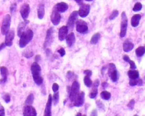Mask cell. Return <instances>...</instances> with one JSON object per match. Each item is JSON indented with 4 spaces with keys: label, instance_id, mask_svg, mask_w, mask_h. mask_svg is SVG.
Masks as SVG:
<instances>
[{
    "label": "cell",
    "instance_id": "obj_1",
    "mask_svg": "<svg viewBox=\"0 0 145 116\" xmlns=\"http://www.w3.org/2000/svg\"><path fill=\"white\" fill-rule=\"evenodd\" d=\"M41 67L38 62H35L31 65V71L34 82L38 86H40L43 83V78L41 75Z\"/></svg>",
    "mask_w": 145,
    "mask_h": 116
},
{
    "label": "cell",
    "instance_id": "obj_2",
    "mask_svg": "<svg viewBox=\"0 0 145 116\" xmlns=\"http://www.w3.org/2000/svg\"><path fill=\"white\" fill-rule=\"evenodd\" d=\"M34 37V32L30 29L24 31L20 36L19 45L20 48H24L30 43Z\"/></svg>",
    "mask_w": 145,
    "mask_h": 116
},
{
    "label": "cell",
    "instance_id": "obj_3",
    "mask_svg": "<svg viewBox=\"0 0 145 116\" xmlns=\"http://www.w3.org/2000/svg\"><path fill=\"white\" fill-rule=\"evenodd\" d=\"M11 20H11V16L10 14H6L3 17L1 28L2 35H5L10 30Z\"/></svg>",
    "mask_w": 145,
    "mask_h": 116
},
{
    "label": "cell",
    "instance_id": "obj_4",
    "mask_svg": "<svg viewBox=\"0 0 145 116\" xmlns=\"http://www.w3.org/2000/svg\"><path fill=\"white\" fill-rule=\"evenodd\" d=\"M79 89H80V85L77 81H74L72 83L70 91L69 98L71 102H74L76 97L78 95Z\"/></svg>",
    "mask_w": 145,
    "mask_h": 116
},
{
    "label": "cell",
    "instance_id": "obj_5",
    "mask_svg": "<svg viewBox=\"0 0 145 116\" xmlns=\"http://www.w3.org/2000/svg\"><path fill=\"white\" fill-rule=\"evenodd\" d=\"M108 74L112 82H116L117 81L118 79V72L116 65L113 63H110L109 64Z\"/></svg>",
    "mask_w": 145,
    "mask_h": 116
},
{
    "label": "cell",
    "instance_id": "obj_6",
    "mask_svg": "<svg viewBox=\"0 0 145 116\" xmlns=\"http://www.w3.org/2000/svg\"><path fill=\"white\" fill-rule=\"evenodd\" d=\"M128 18L126 17L125 12H123L121 14V31L120 33V36L121 38H124L126 34L127 27H128Z\"/></svg>",
    "mask_w": 145,
    "mask_h": 116
},
{
    "label": "cell",
    "instance_id": "obj_7",
    "mask_svg": "<svg viewBox=\"0 0 145 116\" xmlns=\"http://www.w3.org/2000/svg\"><path fill=\"white\" fill-rule=\"evenodd\" d=\"M76 30L79 33L85 34L88 31L87 24L82 19L78 20L76 22Z\"/></svg>",
    "mask_w": 145,
    "mask_h": 116
},
{
    "label": "cell",
    "instance_id": "obj_8",
    "mask_svg": "<svg viewBox=\"0 0 145 116\" xmlns=\"http://www.w3.org/2000/svg\"><path fill=\"white\" fill-rule=\"evenodd\" d=\"M53 28H49L46 31V37L45 39V41L44 43V47L47 48L53 42Z\"/></svg>",
    "mask_w": 145,
    "mask_h": 116
},
{
    "label": "cell",
    "instance_id": "obj_9",
    "mask_svg": "<svg viewBox=\"0 0 145 116\" xmlns=\"http://www.w3.org/2000/svg\"><path fill=\"white\" fill-rule=\"evenodd\" d=\"M78 12L77 11H74L73 12L70 14L69 17L67 26L68 27V29L70 28V30H72L74 26V24L77 21V19L78 17Z\"/></svg>",
    "mask_w": 145,
    "mask_h": 116
},
{
    "label": "cell",
    "instance_id": "obj_10",
    "mask_svg": "<svg viewBox=\"0 0 145 116\" xmlns=\"http://www.w3.org/2000/svg\"><path fill=\"white\" fill-rule=\"evenodd\" d=\"M30 13V6L28 3H24L20 9V15L24 20H27Z\"/></svg>",
    "mask_w": 145,
    "mask_h": 116
},
{
    "label": "cell",
    "instance_id": "obj_11",
    "mask_svg": "<svg viewBox=\"0 0 145 116\" xmlns=\"http://www.w3.org/2000/svg\"><path fill=\"white\" fill-rule=\"evenodd\" d=\"M90 11V6L89 4H82L78 11V15L82 18L87 16Z\"/></svg>",
    "mask_w": 145,
    "mask_h": 116
},
{
    "label": "cell",
    "instance_id": "obj_12",
    "mask_svg": "<svg viewBox=\"0 0 145 116\" xmlns=\"http://www.w3.org/2000/svg\"><path fill=\"white\" fill-rule=\"evenodd\" d=\"M23 115L24 116H36L37 112L31 105H26L23 109Z\"/></svg>",
    "mask_w": 145,
    "mask_h": 116
},
{
    "label": "cell",
    "instance_id": "obj_13",
    "mask_svg": "<svg viewBox=\"0 0 145 116\" xmlns=\"http://www.w3.org/2000/svg\"><path fill=\"white\" fill-rule=\"evenodd\" d=\"M5 43L6 46H11L13 45V41L15 36V32L13 30H9L8 33L5 35Z\"/></svg>",
    "mask_w": 145,
    "mask_h": 116
},
{
    "label": "cell",
    "instance_id": "obj_14",
    "mask_svg": "<svg viewBox=\"0 0 145 116\" xmlns=\"http://www.w3.org/2000/svg\"><path fill=\"white\" fill-rule=\"evenodd\" d=\"M50 20L54 26H57L58 24H59L61 20V15L60 13L53 9L51 15H50Z\"/></svg>",
    "mask_w": 145,
    "mask_h": 116
},
{
    "label": "cell",
    "instance_id": "obj_15",
    "mask_svg": "<svg viewBox=\"0 0 145 116\" xmlns=\"http://www.w3.org/2000/svg\"><path fill=\"white\" fill-rule=\"evenodd\" d=\"M52 95L49 94L48 96V99L47 101L46 107L44 111V115L45 116H51L52 115Z\"/></svg>",
    "mask_w": 145,
    "mask_h": 116
},
{
    "label": "cell",
    "instance_id": "obj_16",
    "mask_svg": "<svg viewBox=\"0 0 145 116\" xmlns=\"http://www.w3.org/2000/svg\"><path fill=\"white\" fill-rule=\"evenodd\" d=\"M85 95V92H81L80 93H79L74 101V106L77 107H81L84 103Z\"/></svg>",
    "mask_w": 145,
    "mask_h": 116
},
{
    "label": "cell",
    "instance_id": "obj_17",
    "mask_svg": "<svg viewBox=\"0 0 145 116\" xmlns=\"http://www.w3.org/2000/svg\"><path fill=\"white\" fill-rule=\"evenodd\" d=\"M0 72H1V75L2 76V78L0 79V84H3L7 81L9 75L8 68L5 66H1L0 67Z\"/></svg>",
    "mask_w": 145,
    "mask_h": 116
},
{
    "label": "cell",
    "instance_id": "obj_18",
    "mask_svg": "<svg viewBox=\"0 0 145 116\" xmlns=\"http://www.w3.org/2000/svg\"><path fill=\"white\" fill-rule=\"evenodd\" d=\"M68 8L69 6L66 3L62 2L57 3L54 7V10L59 13H64L68 9Z\"/></svg>",
    "mask_w": 145,
    "mask_h": 116
},
{
    "label": "cell",
    "instance_id": "obj_19",
    "mask_svg": "<svg viewBox=\"0 0 145 116\" xmlns=\"http://www.w3.org/2000/svg\"><path fill=\"white\" fill-rule=\"evenodd\" d=\"M68 33V27L67 26L61 27L59 31V39L60 41H63L66 39Z\"/></svg>",
    "mask_w": 145,
    "mask_h": 116
},
{
    "label": "cell",
    "instance_id": "obj_20",
    "mask_svg": "<svg viewBox=\"0 0 145 116\" xmlns=\"http://www.w3.org/2000/svg\"><path fill=\"white\" fill-rule=\"evenodd\" d=\"M29 23V21L27 20H24V22H22L19 24V26L18 27V31H17V34L18 36L20 38L21 35L22 34L23 32L25 30V28L26 27V25Z\"/></svg>",
    "mask_w": 145,
    "mask_h": 116
},
{
    "label": "cell",
    "instance_id": "obj_21",
    "mask_svg": "<svg viewBox=\"0 0 145 116\" xmlns=\"http://www.w3.org/2000/svg\"><path fill=\"white\" fill-rule=\"evenodd\" d=\"M66 44L69 47H71L74 44L75 42V36L73 32H71L70 34L67 35L66 38Z\"/></svg>",
    "mask_w": 145,
    "mask_h": 116
},
{
    "label": "cell",
    "instance_id": "obj_22",
    "mask_svg": "<svg viewBox=\"0 0 145 116\" xmlns=\"http://www.w3.org/2000/svg\"><path fill=\"white\" fill-rule=\"evenodd\" d=\"M134 44L130 41L129 40H126L123 44V50L125 52H129L134 48Z\"/></svg>",
    "mask_w": 145,
    "mask_h": 116
},
{
    "label": "cell",
    "instance_id": "obj_23",
    "mask_svg": "<svg viewBox=\"0 0 145 116\" xmlns=\"http://www.w3.org/2000/svg\"><path fill=\"white\" fill-rule=\"evenodd\" d=\"M141 19V15L140 14H135L134 15L131 19V24L133 27H136L139 24V21Z\"/></svg>",
    "mask_w": 145,
    "mask_h": 116
},
{
    "label": "cell",
    "instance_id": "obj_24",
    "mask_svg": "<svg viewBox=\"0 0 145 116\" xmlns=\"http://www.w3.org/2000/svg\"><path fill=\"white\" fill-rule=\"evenodd\" d=\"M45 15V7L44 4H40L38 8V17L39 19H42Z\"/></svg>",
    "mask_w": 145,
    "mask_h": 116
},
{
    "label": "cell",
    "instance_id": "obj_25",
    "mask_svg": "<svg viewBox=\"0 0 145 116\" xmlns=\"http://www.w3.org/2000/svg\"><path fill=\"white\" fill-rule=\"evenodd\" d=\"M128 75L130 79H135L138 78L139 72L136 70H130L128 72Z\"/></svg>",
    "mask_w": 145,
    "mask_h": 116
},
{
    "label": "cell",
    "instance_id": "obj_26",
    "mask_svg": "<svg viewBox=\"0 0 145 116\" xmlns=\"http://www.w3.org/2000/svg\"><path fill=\"white\" fill-rule=\"evenodd\" d=\"M129 85L131 86H141L143 85V82L142 79H141L137 78L135 79H130V81H129Z\"/></svg>",
    "mask_w": 145,
    "mask_h": 116
},
{
    "label": "cell",
    "instance_id": "obj_27",
    "mask_svg": "<svg viewBox=\"0 0 145 116\" xmlns=\"http://www.w3.org/2000/svg\"><path fill=\"white\" fill-rule=\"evenodd\" d=\"M123 60H124L125 62H128L130 65V68H132V69H136L137 68L135 62H134V61H132L131 60H130L129 57L127 55H124L123 56Z\"/></svg>",
    "mask_w": 145,
    "mask_h": 116
},
{
    "label": "cell",
    "instance_id": "obj_28",
    "mask_svg": "<svg viewBox=\"0 0 145 116\" xmlns=\"http://www.w3.org/2000/svg\"><path fill=\"white\" fill-rule=\"evenodd\" d=\"M100 38V35L99 33H96L94 34L92 36L91 39L90 43L92 45L96 44L97 43H98L99 39Z\"/></svg>",
    "mask_w": 145,
    "mask_h": 116
},
{
    "label": "cell",
    "instance_id": "obj_29",
    "mask_svg": "<svg viewBox=\"0 0 145 116\" xmlns=\"http://www.w3.org/2000/svg\"><path fill=\"white\" fill-rule=\"evenodd\" d=\"M144 53H145V48L144 46H139L138 48H137L136 50V55L139 57L143 56V55Z\"/></svg>",
    "mask_w": 145,
    "mask_h": 116
},
{
    "label": "cell",
    "instance_id": "obj_30",
    "mask_svg": "<svg viewBox=\"0 0 145 116\" xmlns=\"http://www.w3.org/2000/svg\"><path fill=\"white\" fill-rule=\"evenodd\" d=\"M100 97L101 99L105 100H108L110 99L111 97V94L110 92H109L107 91H102L100 93Z\"/></svg>",
    "mask_w": 145,
    "mask_h": 116
},
{
    "label": "cell",
    "instance_id": "obj_31",
    "mask_svg": "<svg viewBox=\"0 0 145 116\" xmlns=\"http://www.w3.org/2000/svg\"><path fill=\"white\" fill-rule=\"evenodd\" d=\"M34 95L33 93H30V95H29L27 99L26 100V101H25V104H26V105H32V104H33L34 103Z\"/></svg>",
    "mask_w": 145,
    "mask_h": 116
},
{
    "label": "cell",
    "instance_id": "obj_32",
    "mask_svg": "<svg viewBox=\"0 0 145 116\" xmlns=\"http://www.w3.org/2000/svg\"><path fill=\"white\" fill-rule=\"evenodd\" d=\"M83 81H84L85 85L87 87H91L92 85V81H91V79H90V77L87 75H86L84 79H83Z\"/></svg>",
    "mask_w": 145,
    "mask_h": 116
},
{
    "label": "cell",
    "instance_id": "obj_33",
    "mask_svg": "<svg viewBox=\"0 0 145 116\" xmlns=\"http://www.w3.org/2000/svg\"><path fill=\"white\" fill-rule=\"evenodd\" d=\"M59 92L57 91L54 93L53 96L52 97V102L54 106H57L59 102Z\"/></svg>",
    "mask_w": 145,
    "mask_h": 116
},
{
    "label": "cell",
    "instance_id": "obj_34",
    "mask_svg": "<svg viewBox=\"0 0 145 116\" xmlns=\"http://www.w3.org/2000/svg\"><path fill=\"white\" fill-rule=\"evenodd\" d=\"M97 95V87H93V88L91 91L89 96L91 99H94Z\"/></svg>",
    "mask_w": 145,
    "mask_h": 116
},
{
    "label": "cell",
    "instance_id": "obj_35",
    "mask_svg": "<svg viewBox=\"0 0 145 116\" xmlns=\"http://www.w3.org/2000/svg\"><path fill=\"white\" fill-rule=\"evenodd\" d=\"M142 8V5L140 2H137L135 3L134 8H133V12H139Z\"/></svg>",
    "mask_w": 145,
    "mask_h": 116
},
{
    "label": "cell",
    "instance_id": "obj_36",
    "mask_svg": "<svg viewBox=\"0 0 145 116\" xmlns=\"http://www.w3.org/2000/svg\"><path fill=\"white\" fill-rule=\"evenodd\" d=\"M118 11L117 10H114L112 13H111V15L110 16V20H113L116 18L118 15Z\"/></svg>",
    "mask_w": 145,
    "mask_h": 116
},
{
    "label": "cell",
    "instance_id": "obj_37",
    "mask_svg": "<svg viewBox=\"0 0 145 116\" xmlns=\"http://www.w3.org/2000/svg\"><path fill=\"white\" fill-rule=\"evenodd\" d=\"M2 99L5 101L6 103H9L10 102V95L8 93H5L4 95L2 96Z\"/></svg>",
    "mask_w": 145,
    "mask_h": 116
},
{
    "label": "cell",
    "instance_id": "obj_38",
    "mask_svg": "<svg viewBox=\"0 0 145 116\" xmlns=\"http://www.w3.org/2000/svg\"><path fill=\"white\" fill-rule=\"evenodd\" d=\"M134 104H135V101L134 100H130V101H129V103H128V107L131 110H133L134 109Z\"/></svg>",
    "mask_w": 145,
    "mask_h": 116
},
{
    "label": "cell",
    "instance_id": "obj_39",
    "mask_svg": "<svg viewBox=\"0 0 145 116\" xmlns=\"http://www.w3.org/2000/svg\"><path fill=\"white\" fill-rule=\"evenodd\" d=\"M23 55L25 57H26L27 58V59H30V58H31V57L33 56L34 55V53L33 52H32V51H30V52H26V51H24V53L23 54Z\"/></svg>",
    "mask_w": 145,
    "mask_h": 116
},
{
    "label": "cell",
    "instance_id": "obj_40",
    "mask_svg": "<svg viewBox=\"0 0 145 116\" xmlns=\"http://www.w3.org/2000/svg\"><path fill=\"white\" fill-rule=\"evenodd\" d=\"M96 103L97 107H98L99 109H104V106L101 101L97 100Z\"/></svg>",
    "mask_w": 145,
    "mask_h": 116
},
{
    "label": "cell",
    "instance_id": "obj_41",
    "mask_svg": "<svg viewBox=\"0 0 145 116\" xmlns=\"http://www.w3.org/2000/svg\"><path fill=\"white\" fill-rule=\"evenodd\" d=\"M17 5L16 3H13V4L11 5V6H10V12H11V13H13L15 12L16 9H17Z\"/></svg>",
    "mask_w": 145,
    "mask_h": 116
},
{
    "label": "cell",
    "instance_id": "obj_42",
    "mask_svg": "<svg viewBox=\"0 0 145 116\" xmlns=\"http://www.w3.org/2000/svg\"><path fill=\"white\" fill-rule=\"evenodd\" d=\"M59 89V86L56 83H53V85L52 86V90L54 92H56L58 91V90Z\"/></svg>",
    "mask_w": 145,
    "mask_h": 116
},
{
    "label": "cell",
    "instance_id": "obj_43",
    "mask_svg": "<svg viewBox=\"0 0 145 116\" xmlns=\"http://www.w3.org/2000/svg\"><path fill=\"white\" fill-rule=\"evenodd\" d=\"M5 115V109L2 106V105L0 103V116H4Z\"/></svg>",
    "mask_w": 145,
    "mask_h": 116
},
{
    "label": "cell",
    "instance_id": "obj_44",
    "mask_svg": "<svg viewBox=\"0 0 145 116\" xmlns=\"http://www.w3.org/2000/svg\"><path fill=\"white\" fill-rule=\"evenodd\" d=\"M57 52L60 54V56L61 57H64L65 55V53H65V49L63 48H61L60 49H59V50H57Z\"/></svg>",
    "mask_w": 145,
    "mask_h": 116
},
{
    "label": "cell",
    "instance_id": "obj_45",
    "mask_svg": "<svg viewBox=\"0 0 145 116\" xmlns=\"http://www.w3.org/2000/svg\"><path fill=\"white\" fill-rule=\"evenodd\" d=\"M99 83H100V81L99 79H96V80L94 82V83H92L93 87H97L99 85Z\"/></svg>",
    "mask_w": 145,
    "mask_h": 116
},
{
    "label": "cell",
    "instance_id": "obj_46",
    "mask_svg": "<svg viewBox=\"0 0 145 116\" xmlns=\"http://www.w3.org/2000/svg\"><path fill=\"white\" fill-rule=\"evenodd\" d=\"M73 75H74V74L72 73V72L71 71H68V73H67V75H66L67 77H68V78L69 79H70L72 77H73Z\"/></svg>",
    "mask_w": 145,
    "mask_h": 116
},
{
    "label": "cell",
    "instance_id": "obj_47",
    "mask_svg": "<svg viewBox=\"0 0 145 116\" xmlns=\"http://www.w3.org/2000/svg\"><path fill=\"white\" fill-rule=\"evenodd\" d=\"M84 73L86 74V75L89 76V77H91L92 75V71L90 70H86L84 71Z\"/></svg>",
    "mask_w": 145,
    "mask_h": 116
},
{
    "label": "cell",
    "instance_id": "obj_48",
    "mask_svg": "<svg viewBox=\"0 0 145 116\" xmlns=\"http://www.w3.org/2000/svg\"><path fill=\"white\" fill-rule=\"evenodd\" d=\"M6 46V45L5 43H1V44H0V51H1V50L3 49H4Z\"/></svg>",
    "mask_w": 145,
    "mask_h": 116
},
{
    "label": "cell",
    "instance_id": "obj_49",
    "mask_svg": "<svg viewBox=\"0 0 145 116\" xmlns=\"http://www.w3.org/2000/svg\"><path fill=\"white\" fill-rule=\"evenodd\" d=\"M108 83H107V82H104L102 83V87L103 88L105 89V88H106L108 87Z\"/></svg>",
    "mask_w": 145,
    "mask_h": 116
},
{
    "label": "cell",
    "instance_id": "obj_50",
    "mask_svg": "<svg viewBox=\"0 0 145 116\" xmlns=\"http://www.w3.org/2000/svg\"><path fill=\"white\" fill-rule=\"evenodd\" d=\"M51 53V50H50L49 49H47L46 50V54L47 56H49V55Z\"/></svg>",
    "mask_w": 145,
    "mask_h": 116
},
{
    "label": "cell",
    "instance_id": "obj_51",
    "mask_svg": "<svg viewBox=\"0 0 145 116\" xmlns=\"http://www.w3.org/2000/svg\"><path fill=\"white\" fill-rule=\"evenodd\" d=\"M40 56L39 55H38L36 56V57H35V60H36V62H38V61H40Z\"/></svg>",
    "mask_w": 145,
    "mask_h": 116
},
{
    "label": "cell",
    "instance_id": "obj_52",
    "mask_svg": "<svg viewBox=\"0 0 145 116\" xmlns=\"http://www.w3.org/2000/svg\"><path fill=\"white\" fill-rule=\"evenodd\" d=\"M74 1L78 4H82L83 0H74Z\"/></svg>",
    "mask_w": 145,
    "mask_h": 116
},
{
    "label": "cell",
    "instance_id": "obj_53",
    "mask_svg": "<svg viewBox=\"0 0 145 116\" xmlns=\"http://www.w3.org/2000/svg\"><path fill=\"white\" fill-rule=\"evenodd\" d=\"M91 115H97V113H96V111L95 110V113H94V112H92V113H91Z\"/></svg>",
    "mask_w": 145,
    "mask_h": 116
},
{
    "label": "cell",
    "instance_id": "obj_54",
    "mask_svg": "<svg viewBox=\"0 0 145 116\" xmlns=\"http://www.w3.org/2000/svg\"><path fill=\"white\" fill-rule=\"evenodd\" d=\"M85 1H89V2H90V1H93V0H85Z\"/></svg>",
    "mask_w": 145,
    "mask_h": 116
},
{
    "label": "cell",
    "instance_id": "obj_55",
    "mask_svg": "<svg viewBox=\"0 0 145 116\" xmlns=\"http://www.w3.org/2000/svg\"><path fill=\"white\" fill-rule=\"evenodd\" d=\"M77 115H82V114H81V113H78Z\"/></svg>",
    "mask_w": 145,
    "mask_h": 116
}]
</instances>
